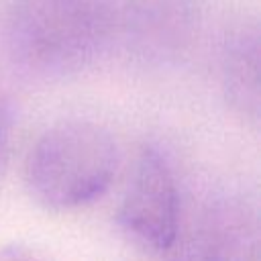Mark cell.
I'll list each match as a JSON object with an SVG mask.
<instances>
[{"label": "cell", "instance_id": "1", "mask_svg": "<svg viewBox=\"0 0 261 261\" xmlns=\"http://www.w3.org/2000/svg\"><path fill=\"white\" fill-rule=\"evenodd\" d=\"M114 0H12L4 45L14 63L63 75L90 63L112 37Z\"/></svg>", "mask_w": 261, "mask_h": 261}, {"label": "cell", "instance_id": "2", "mask_svg": "<svg viewBox=\"0 0 261 261\" xmlns=\"http://www.w3.org/2000/svg\"><path fill=\"white\" fill-rule=\"evenodd\" d=\"M118 149L112 135L90 120H61L47 128L24 165V179L43 206L77 208L100 198L114 179Z\"/></svg>", "mask_w": 261, "mask_h": 261}, {"label": "cell", "instance_id": "3", "mask_svg": "<svg viewBox=\"0 0 261 261\" xmlns=\"http://www.w3.org/2000/svg\"><path fill=\"white\" fill-rule=\"evenodd\" d=\"M118 220L143 245L163 251L177 234V190L163 155L145 147L126 181Z\"/></svg>", "mask_w": 261, "mask_h": 261}, {"label": "cell", "instance_id": "4", "mask_svg": "<svg viewBox=\"0 0 261 261\" xmlns=\"http://www.w3.org/2000/svg\"><path fill=\"white\" fill-rule=\"evenodd\" d=\"M196 0H114L112 35L135 49L161 53L181 45L198 24Z\"/></svg>", "mask_w": 261, "mask_h": 261}, {"label": "cell", "instance_id": "5", "mask_svg": "<svg viewBox=\"0 0 261 261\" xmlns=\"http://www.w3.org/2000/svg\"><path fill=\"white\" fill-rule=\"evenodd\" d=\"M220 63L226 92L237 102L255 106L259 88V27L255 18L245 16L228 29Z\"/></svg>", "mask_w": 261, "mask_h": 261}, {"label": "cell", "instance_id": "6", "mask_svg": "<svg viewBox=\"0 0 261 261\" xmlns=\"http://www.w3.org/2000/svg\"><path fill=\"white\" fill-rule=\"evenodd\" d=\"M10 126H12V108L8 98L0 92V169L6 159L8 151V139H10Z\"/></svg>", "mask_w": 261, "mask_h": 261}, {"label": "cell", "instance_id": "7", "mask_svg": "<svg viewBox=\"0 0 261 261\" xmlns=\"http://www.w3.org/2000/svg\"><path fill=\"white\" fill-rule=\"evenodd\" d=\"M0 261H51L37 249L24 245H6L0 249Z\"/></svg>", "mask_w": 261, "mask_h": 261}]
</instances>
